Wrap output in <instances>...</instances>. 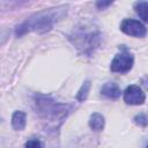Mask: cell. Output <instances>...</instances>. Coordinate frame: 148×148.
<instances>
[{"instance_id":"obj_4","label":"cell","mask_w":148,"mask_h":148,"mask_svg":"<svg viewBox=\"0 0 148 148\" xmlns=\"http://www.w3.org/2000/svg\"><path fill=\"white\" fill-rule=\"evenodd\" d=\"M146 96L140 87L132 84L128 86L124 91V101L131 105H140L145 102Z\"/></svg>"},{"instance_id":"obj_1","label":"cell","mask_w":148,"mask_h":148,"mask_svg":"<svg viewBox=\"0 0 148 148\" xmlns=\"http://www.w3.org/2000/svg\"><path fill=\"white\" fill-rule=\"evenodd\" d=\"M67 12V6H60L57 8H50L47 10L39 12L31 17H29L25 22H23L16 29V35L21 36L29 31H39L44 32L52 28L54 22L59 21Z\"/></svg>"},{"instance_id":"obj_12","label":"cell","mask_w":148,"mask_h":148,"mask_svg":"<svg viewBox=\"0 0 148 148\" xmlns=\"http://www.w3.org/2000/svg\"><path fill=\"white\" fill-rule=\"evenodd\" d=\"M146 148H148V146H147V147H146Z\"/></svg>"},{"instance_id":"obj_6","label":"cell","mask_w":148,"mask_h":148,"mask_svg":"<svg viewBox=\"0 0 148 148\" xmlns=\"http://www.w3.org/2000/svg\"><path fill=\"white\" fill-rule=\"evenodd\" d=\"M25 113L22 111H15L12 117V126L16 131H22L25 127Z\"/></svg>"},{"instance_id":"obj_10","label":"cell","mask_w":148,"mask_h":148,"mask_svg":"<svg viewBox=\"0 0 148 148\" xmlns=\"http://www.w3.org/2000/svg\"><path fill=\"white\" fill-rule=\"evenodd\" d=\"M25 148H42L40 141L37 139H31L29 141H27L25 143Z\"/></svg>"},{"instance_id":"obj_11","label":"cell","mask_w":148,"mask_h":148,"mask_svg":"<svg viewBox=\"0 0 148 148\" xmlns=\"http://www.w3.org/2000/svg\"><path fill=\"white\" fill-rule=\"evenodd\" d=\"M112 3V1H98V2H96V6L99 8V9H103L104 7H106V6H110Z\"/></svg>"},{"instance_id":"obj_9","label":"cell","mask_w":148,"mask_h":148,"mask_svg":"<svg viewBox=\"0 0 148 148\" xmlns=\"http://www.w3.org/2000/svg\"><path fill=\"white\" fill-rule=\"evenodd\" d=\"M89 89H90V82H89V81H86V82L82 84V87L80 88V90H79V92H77V95H76V98H77L79 101H84V99L87 98V96H88Z\"/></svg>"},{"instance_id":"obj_7","label":"cell","mask_w":148,"mask_h":148,"mask_svg":"<svg viewBox=\"0 0 148 148\" xmlns=\"http://www.w3.org/2000/svg\"><path fill=\"white\" fill-rule=\"evenodd\" d=\"M104 117L98 113L95 112L90 116V120H89V126L94 130V131H102L104 127Z\"/></svg>"},{"instance_id":"obj_3","label":"cell","mask_w":148,"mask_h":148,"mask_svg":"<svg viewBox=\"0 0 148 148\" xmlns=\"http://www.w3.org/2000/svg\"><path fill=\"white\" fill-rule=\"evenodd\" d=\"M120 30L125 32L126 35L134 36V37H143L147 32L146 27L141 22L136 20H132V18L124 20L120 24Z\"/></svg>"},{"instance_id":"obj_2","label":"cell","mask_w":148,"mask_h":148,"mask_svg":"<svg viewBox=\"0 0 148 148\" xmlns=\"http://www.w3.org/2000/svg\"><path fill=\"white\" fill-rule=\"evenodd\" d=\"M133 61V56L127 51H123L113 58L110 69L113 73H126L132 68Z\"/></svg>"},{"instance_id":"obj_8","label":"cell","mask_w":148,"mask_h":148,"mask_svg":"<svg viewBox=\"0 0 148 148\" xmlns=\"http://www.w3.org/2000/svg\"><path fill=\"white\" fill-rule=\"evenodd\" d=\"M135 13L142 18L145 22H148V2L147 1H138L134 3Z\"/></svg>"},{"instance_id":"obj_5","label":"cell","mask_w":148,"mask_h":148,"mask_svg":"<svg viewBox=\"0 0 148 148\" xmlns=\"http://www.w3.org/2000/svg\"><path fill=\"white\" fill-rule=\"evenodd\" d=\"M101 92H102V95H104L105 97L111 98V99L118 98V97L120 96V94H121L119 86H118L117 83H114V82H106V83L102 87Z\"/></svg>"}]
</instances>
